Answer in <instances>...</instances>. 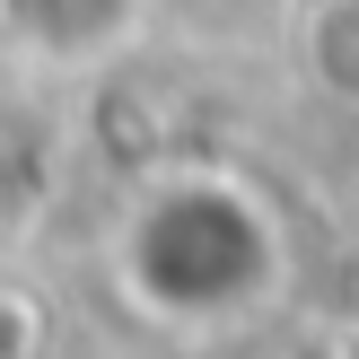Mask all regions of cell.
Masks as SVG:
<instances>
[{
    "label": "cell",
    "mask_w": 359,
    "mask_h": 359,
    "mask_svg": "<svg viewBox=\"0 0 359 359\" xmlns=\"http://www.w3.org/2000/svg\"><path fill=\"white\" fill-rule=\"evenodd\" d=\"M114 290L140 325L175 342L245 333L290 298V228L255 175L219 158H175L114 219Z\"/></svg>",
    "instance_id": "obj_1"
},
{
    "label": "cell",
    "mask_w": 359,
    "mask_h": 359,
    "mask_svg": "<svg viewBox=\"0 0 359 359\" xmlns=\"http://www.w3.org/2000/svg\"><path fill=\"white\" fill-rule=\"evenodd\" d=\"M158 27V0H0V53L18 79L70 88L140 53Z\"/></svg>",
    "instance_id": "obj_2"
},
{
    "label": "cell",
    "mask_w": 359,
    "mask_h": 359,
    "mask_svg": "<svg viewBox=\"0 0 359 359\" xmlns=\"http://www.w3.org/2000/svg\"><path fill=\"white\" fill-rule=\"evenodd\" d=\"M290 62L325 105L359 114V0H307L290 18Z\"/></svg>",
    "instance_id": "obj_3"
}]
</instances>
